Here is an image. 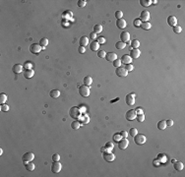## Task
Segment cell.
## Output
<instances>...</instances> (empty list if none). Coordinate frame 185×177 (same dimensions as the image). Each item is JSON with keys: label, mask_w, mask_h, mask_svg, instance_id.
I'll list each match as a JSON object with an SVG mask.
<instances>
[{"label": "cell", "mask_w": 185, "mask_h": 177, "mask_svg": "<svg viewBox=\"0 0 185 177\" xmlns=\"http://www.w3.org/2000/svg\"><path fill=\"white\" fill-rule=\"evenodd\" d=\"M69 115L74 119H79L81 117V115H82V112L80 111L79 107L73 106V107H71L70 110H69Z\"/></svg>", "instance_id": "1"}, {"label": "cell", "mask_w": 185, "mask_h": 177, "mask_svg": "<svg viewBox=\"0 0 185 177\" xmlns=\"http://www.w3.org/2000/svg\"><path fill=\"white\" fill-rule=\"evenodd\" d=\"M79 93L81 97L83 98H88L90 96V88L86 85H83L79 88Z\"/></svg>", "instance_id": "2"}, {"label": "cell", "mask_w": 185, "mask_h": 177, "mask_svg": "<svg viewBox=\"0 0 185 177\" xmlns=\"http://www.w3.org/2000/svg\"><path fill=\"white\" fill-rule=\"evenodd\" d=\"M34 159H35V154L32 152H28V153H24L22 155V160H23V162L25 164L30 162V161H32Z\"/></svg>", "instance_id": "3"}, {"label": "cell", "mask_w": 185, "mask_h": 177, "mask_svg": "<svg viewBox=\"0 0 185 177\" xmlns=\"http://www.w3.org/2000/svg\"><path fill=\"white\" fill-rule=\"evenodd\" d=\"M147 139L145 137V135H143V134H137L136 136H134V142L137 144V145H144L146 143Z\"/></svg>", "instance_id": "4"}, {"label": "cell", "mask_w": 185, "mask_h": 177, "mask_svg": "<svg viewBox=\"0 0 185 177\" xmlns=\"http://www.w3.org/2000/svg\"><path fill=\"white\" fill-rule=\"evenodd\" d=\"M42 50H43V48H42V46L39 45V43L38 44L37 43H33V44L30 45V51L32 53H34V54H38Z\"/></svg>", "instance_id": "5"}, {"label": "cell", "mask_w": 185, "mask_h": 177, "mask_svg": "<svg viewBox=\"0 0 185 177\" xmlns=\"http://www.w3.org/2000/svg\"><path fill=\"white\" fill-rule=\"evenodd\" d=\"M102 157H104V159L105 161H107V162H111V161H113L115 159V155L111 152H105Z\"/></svg>", "instance_id": "6"}, {"label": "cell", "mask_w": 185, "mask_h": 177, "mask_svg": "<svg viewBox=\"0 0 185 177\" xmlns=\"http://www.w3.org/2000/svg\"><path fill=\"white\" fill-rule=\"evenodd\" d=\"M62 168V165L59 161H53L52 165H51V171L53 173H59Z\"/></svg>", "instance_id": "7"}, {"label": "cell", "mask_w": 185, "mask_h": 177, "mask_svg": "<svg viewBox=\"0 0 185 177\" xmlns=\"http://www.w3.org/2000/svg\"><path fill=\"white\" fill-rule=\"evenodd\" d=\"M135 97H136L135 93H129V95L126 96L125 101L128 105H134L135 104Z\"/></svg>", "instance_id": "8"}, {"label": "cell", "mask_w": 185, "mask_h": 177, "mask_svg": "<svg viewBox=\"0 0 185 177\" xmlns=\"http://www.w3.org/2000/svg\"><path fill=\"white\" fill-rule=\"evenodd\" d=\"M139 19L141 20V22H148L149 19H150V12L148 10H144V11L141 12Z\"/></svg>", "instance_id": "9"}, {"label": "cell", "mask_w": 185, "mask_h": 177, "mask_svg": "<svg viewBox=\"0 0 185 177\" xmlns=\"http://www.w3.org/2000/svg\"><path fill=\"white\" fill-rule=\"evenodd\" d=\"M129 145V141L127 140V138H122L119 142H118V148L120 150H125Z\"/></svg>", "instance_id": "10"}, {"label": "cell", "mask_w": 185, "mask_h": 177, "mask_svg": "<svg viewBox=\"0 0 185 177\" xmlns=\"http://www.w3.org/2000/svg\"><path fill=\"white\" fill-rule=\"evenodd\" d=\"M115 73H116V75H117L118 77H126V76L128 75V71H127L125 68H123V67H118V68H116Z\"/></svg>", "instance_id": "11"}, {"label": "cell", "mask_w": 185, "mask_h": 177, "mask_svg": "<svg viewBox=\"0 0 185 177\" xmlns=\"http://www.w3.org/2000/svg\"><path fill=\"white\" fill-rule=\"evenodd\" d=\"M136 116H137V114H136L135 110H133V109L128 110V111L126 112V115H125V117H126V119H127L128 121L134 120V119L136 118Z\"/></svg>", "instance_id": "12"}, {"label": "cell", "mask_w": 185, "mask_h": 177, "mask_svg": "<svg viewBox=\"0 0 185 177\" xmlns=\"http://www.w3.org/2000/svg\"><path fill=\"white\" fill-rule=\"evenodd\" d=\"M79 120H80V123H82V124H88L90 122V117L87 113H82Z\"/></svg>", "instance_id": "13"}, {"label": "cell", "mask_w": 185, "mask_h": 177, "mask_svg": "<svg viewBox=\"0 0 185 177\" xmlns=\"http://www.w3.org/2000/svg\"><path fill=\"white\" fill-rule=\"evenodd\" d=\"M140 54H141V52H140V50L138 49V48H133V49H131L130 50V56L132 57V58H138V57H140Z\"/></svg>", "instance_id": "14"}, {"label": "cell", "mask_w": 185, "mask_h": 177, "mask_svg": "<svg viewBox=\"0 0 185 177\" xmlns=\"http://www.w3.org/2000/svg\"><path fill=\"white\" fill-rule=\"evenodd\" d=\"M167 24L170 26V27H174L177 25V19L174 17V16H169L167 18Z\"/></svg>", "instance_id": "15"}, {"label": "cell", "mask_w": 185, "mask_h": 177, "mask_svg": "<svg viewBox=\"0 0 185 177\" xmlns=\"http://www.w3.org/2000/svg\"><path fill=\"white\" fill-rule=\"evenodd\" d=\"M120 39L122 43H126V41H129L130 39V34L127 32H123L120 34Z\"/></svg>", "instance_id": "16"}, {"label": "cell", "mask_w": 185, "mask_h": 177, "mask_svg": "<svg viewBox=\"0 0 185 177\" xmlns=\"http://www.w3.org/2000/svg\"><path fill=\"white\" fill-rule=\"evenodd\" d=\"M105 58H106V60L109 61V62H113L114 60L117 59V55H116V53H114V52H108V53L105 55Z\"/></svg>", "instance_id": "17"}, {"label": "cell", "mask_w": 185, "mask_h": 177, "mask_svg": "<svg viewBox=\"0 0 185 177\" xmlns=\"http://www.w3.org/2000/svg\"><path fill=\"white\" fill-rule=\"evenodd\" d=\"M79 43H80V46L86 47V46L89 44V38H88L87 37H85V36L81 37H80V40H79Z\"/></svg>", "instance_id": "18"}, {"label": "cell", "mask_w": 185, "mask_h": 177, "mask_svg": "<svg viewBox=\"0 0 185 177\" xmlns=\"http://www.w3.org/2000/svg\"><path fill=\"white\" fill-rule=\"evenodd\" d=\"M120 60H121L122 63H124L125 65L131 64V63H132V57H131L130 55H123L122 58H121Z\"/></svg>", "instance_id": "19"}, {"label": "cell", "mask_w": 185, "mask_h": 177, "mask_svg": "<svg viewBox=\"0 0 185 177\" xmlns=\"http://www.w3.org/2000/svg\"><path fill=\"white\" fill-rule=\"evenodd\" d=\"M23 68H24V66H23L22 64H15V65L13 66L12 70H13L14 73H16V74H20V73H22Z\"/></svg>", "instance_id": "20"}, {"label": "cell", "mask_w": 185, "mask_h": 177, "mask_svg": "<svg viewBox=\"0 0 185 177\" xmlns=\"http://www.w3.org/2000/svg\"><path fill=\"white\" fill-rule=\"evenodd\" d=\"M126 25H127L126 21L124 19H119L116 21V26L118 29H124V28H126Z\"/></svg>", "instance_id": "21"}, {"label": "cell", "mask_w": 185, "mask_h": 177, "mask_svg": "<svg viewBox=\"0 0 185 177\" xmlns=\"http://www.w3.org/2000/svg\"><path fill=\"white\" fill-rule=\"evenodd\" d=\"M99 43H98V41L92 40L90 43V49L92 51H97V50H99Z\"/></svg>", "instance_id": "22"}, {"label": "cell", "mask_w": 185, "mask_h": 177, "mask_svg": "<svg viewBox=\"0 0 185 177\" xmlns=\"http://www.w3.org/2000/svg\"><path fill=\"white\" fill-rule=\"evenodd\" d=\"M35 75V72L33 69H29V70H25L24 72V77L26 79H31V78H33V76Z\"/></svg>", "instance_id": "23"}, {"label": "cell", "mask_w": 185, "mask_h": 177, "mask_svg": "<svg viewBox=\"0 0 185 177\" xmlns=\"http://www.w3.org/2000/svg\"><path fill=\"white\" fill-rule=\"evenodd\" d=\"M183 167H184V164L181 161H175L174 162V168H175V170L180 171V170L183 169Z\"/></svg>", "instance_id": "24"}, {"label": "cell", "mask_w": 185, "mask_h": 177, "mask_svg": "<svg viewBox=\"0 0 185 177\" xmlns=\"http://www.w3.org/2000/svg\"><path fill=\"white\" fill-rule=\"evenodd\" d=\"M50 97L51 98H57L59 96H60V91L59 90H52L50 92Z\"/></svg>", "instance_id": "25"}, {"label": "cell", "mask_w": 185, "mask_h": 177, "mask_svg": "<svg viewBox=\"0 0 185 177\" xmlns=\"http://www.w3.org/2000/svg\"><path fill=\"white\" fill-rule=\"evenodd\" d=\"M48 44V39L47 38H45V37H43V38H42L39 40V45L42 46V48L43 49H45V46Z\"/></svg>", "instance_id": "26"}, {"label": "cell", "mask_w": 185, "mask_h": 177, "mask_svg": "<svg viewBox=\"0 0 185 177\" xmlns=\"http://www.w3.org/2000/svg\"><path fill=\"white\" fill-rule=\"evenodd\" d=\"M25 166H26V169L28 170V171H33L34 169H35V164L32 162V161H30V162H28V163H26L25 164Z\"/></svg>", "instance_id": "27"}, {"label": "cell", "mask_w": 185, "mask_h": 177, "mask_svg": "<svg viewBox=\"0 0 185 177\" xmlns=\"http://www.w3.org/2000/svg\"><path fill=\"white\" fill-rule=\"evenodd\" d=\"M125 46H126V43H122V41H118V43H116V44H115V47H116V49H118V50L124 49Z\"/></svg>", "instance_id": "28"}, {"label": "cell", "mask_w": 185, "mask_h": 177, "mask_svg": "<svg viewBox=\"0 0 185 177\" xmlns=\"http://www.w3.org/2000/svg\"><path fill=\"white\" fill-rule=\"evenodd\" d=\"M158 128H159L160 130H164V129H166V121H164V120L159 121V123H158Z\"/></svg>", "instance_id": "29"}, {"label": "cell", "mask_w": 185, "mask_h": 177, "mask_svg": "<svg viewBox=\"0 0 185 177\" xmlns=\"http://www.w3.org/2000/svg\"><path fill=\"white\" fill-rule=\"evenodd\" d=\"M101 32H102V26L99 25V24L95 25V27H94V33H96V34H100Z\"/></svg>", "instance_id": "30"}, {"label": "cell", "mask_w": 185, "mask_h": 177, "mask_svg": "<svg viewBox=\"0 0 185 177\" xmlns=\"http://www.w3.org/2000/svg\"><path fill=\"white\" fill-rule=\"evenodd\" d=\"M143 30H145V31H148V30H150L151 29V27H152V25L149 23V22H143L142 24H141V26H140Z\"/></svg>", "instance_id": "31"}, {"label": "cell", "mask_w": 185, "mask_h": 177, "mask_svg": "<svg viewBox=\"0 0 185 177\" xmlns=\"http://www.w3.org/2000/svg\"><path fill=\"white\" fill-rule=\"evenodd\" d=\"M92 77H90V76H86L85 78H84V84L86 85V86H91L92 85Z\"/></svg>", "instance_id": "32"}, {"label": "cell", "mask_w": 185, "mask_h": 177, "mask_svg": "<svg viewBox=\"0 0 185 177\" xmlns=\"http://www.w3.org/2000/svg\"><path fill=\"white\" fill-rule=\"evenodd\" d=\"M152 3H153V1H151V0H141V1H140V4H141L143 7H148V6H150Z\"/></svg>", "instance_id": "33"}, {"label": "cell", "mask_w": 185, "mask_h": 177, "mask_svg": "<svg viewBox=\"0 0 185 177\" xmlns=\"http://www.w3.org/2000/svg\"><path fill=\"white\" fill-rule=\"evenodd\" d=\"M157 159H158L160 162H166V155H164L163 153H160V154L158 155Z\"/></svg>", "instance_id": "34"}, {"label": "cell", "mask_w": 185, "mask_h": 177, "mask_svg": "<svg viewBox=\"0 0 185 177\" xmlns=\"http://www.w3.org/2000/svg\"><path fill=\"white\" fill-rule=\"evenodd\" d=\"M7 100V95L6 93H0V103L4 104Z\"/></svg>", "instance_id": "35"}, {"label": "cell", "mask_w": 185, "mask_h": 177, "mask_svg": "<svg viewBox=\"0 0 185 177\" xmlns=\"http://www.w3.org/2000/svg\"><path fill=\"white\" fill-rule=\"evenodd\" d=\"M71 127L73 128L74 130H77V129H79V128H80V122H79V121H77V120L73 121V122L71 123Z\"/></svg>", "instance_id": "36"}, {"label": "cell", "mask_w": 185, "mask_h": 177, "mask_svg": "<svg viewBox=\"0 0 185 177\" xmlns=\"http://www.w3.org/2000/svg\"><path fill=\"white\" fill-rule=\"evenodd\" d=\"M105 149H106V152H111V151H112V149H113L114 146H113V144H112V143L107 142V143L105 144Z\"/></svg>", "instance_id": "37"}, {"label": "cell", "mask_w": 185, "mask_h": 177, "mask_svg": "<svg viewBox=\"0 0 185 177\" xmlns=\"http://www.w3.org/2000/svg\"><path fill=\"white\" fill-rule=\"evenodd\" d=\"M131 46L133 48H138L140 46V41L138 39H134V40H132V43H131Z\"/></svg>", "instance_id": "38"}, {"label": "cell", "mask_w": 185, "mask_h": 177, "mask_svg": "<svg viewBox=\"0 0 185 177\" xmlns=\"http://www.w3.org/2000/svg\"><path fill=\"white\" fill-rule=\"evenodd\" d=\"M137 134H138V130H137L136 128H131V129L129 130V135H130V136H132V137L136 136Z\"/></svg>", "instance_id": "39"}, {"label": "cell", "mask_w": 185, "mask_h": 177, "mask_svg": "<svg viewBox=\"0 0 185 177\" xmlns=\"http://www.w3.org/2000/svg\"><path fill=\"white\" fill-rule=\"evenodd\" d=\"M23 66H24V68H25L26 70H29V69H32V67H33V63H32V62L27 61V62H25V64H24Z\"/></svg>", "instance_id": "40"}, {"label": "cell", "mask_w": 185, "mask_h": 177, "mask_svg": "<svg viewBox=\"0 0 185 177\" xmlns=\"http://www.w3.org/2000/svg\"><path fill=\"white\" fill-rule=\"evenodd\" d=\"M181 31H182V28L180 27V26H174L173 27V32L175 33V34H179V33H181Z\"/></svg>", "instance_id": "41"}, {"label": "cell", "mask_w": 185, "mask_h": 177, "mask_svg": "<svg viewBox=\"0 0 185 177\" xmlns=\"http://www.w3.org/2000/svg\"><path fill=\"white\" fill-rule=\"evenodd\" d=\"M105 55H106V53H105V50H99V51H98V56H99V58H105Z\"/></svg>", "instance_id": "42"}, {"label": "cell", "mask_w": 185, "mask_h": 177, "mask_svg": "<svg viewBox=\"0 0 185 177\" xmlns=\"http://www.w3.org/2000/svg\"><path fill=\"white\" fill-rule=\"evenodd\" d=\"M121 139H122V137H121L120 133H116V134L113 135V140H114L115 142H119Z\"/></svg>", "instance_id": "43"}, {"label": "cell", "mask_w": 185, "mask_h": 177, "mask_svg": "<svg viewBox=\"0 0 185 177\" xmlns=\"http://www.w3.org/2000/svg\"><path fill=\"white\" fill-rule=\"evenodd\" d=\"M121 64H122V62H121V60H120V59H116V60H114V61H113V66H114V67H116V68L120 67V66H121Z\"/></svg>", "instance_id": "44"}, {"label": "cell", "mask_w": 185, "mask_h": 177, "mask_svg": "<svg viewBox=\"0 0 185 177\" xmlns=\"http://www.w3.org/2000/svg\"><path fill=\"white\" fill-rule=\"evenodd\" d=\"M114 15H115V18H116L117 20H119V19H122V17H123V12L119 10V11H116V12H115Z\"/></svg>", "instance_id": "45"}, {"label": "cell", "mask_w": 185, "mask_h": 177, "mask_svg": "<svg viewBox=\"0 0 185 177\" xmlns=\"http://www.w3.org/2000/svg\"><path fill=\"white\" fill-rule=\"evenodd\" d=\"M77 4H78V6L79 7H85L86 6V4H87V1H84V0H79V1L77 2Z\"/></svg>", "instance_id": "46"}, {"label": "cell", "mask_w": 185, "mask_h": 177, "mask_svg": "<svg viewBox=\"0 0 185 177\" xmlns=\"http://www.w3.org/2000/svg\"><path fill=\"white\" fill-rule=\"evenodd\" d=\"M136 118H137V120L139 122H143L144 120H145V116H144V114H138V115L136 116Z\"/></svg>", "instance_id": "47"}, {"label": "cell", "mask_w": 185, "mask_h": 177, "mask_svg": "<svg viewBox=\"0 0 185 177\" xmlns=\"http://www.w3.org/2000/svg\"><path fill=\"white\" fill-rule=\"evenodd\" d=\"M60 160V155L58 153H54L52 155V161H59Z\"/></svg>", "instance_id": "48"}, {"label": "cell", "mask_w": 185, "mask_h": 177, "mask_svg": "<svg viewBox=\"0 0 185 177\" xmlns=\"http://www.w3.org/2000/svg\"><path fill=\"white\" fill-rule=\"evenodd\" d=\"M98 43H99V44H105V37H99V38H98Z\"/></svg>", "instance_id": "49"}, {"label": "cell", "mask_w": 185, "mask_h": 177, "mask_svg": "<svg viewBox=\"0 0 185 177\" xmlns=\"http://www.w3.org/2000/svg\"><path fill=\"white\" fill-rule=\"evenodd\" d=\"M0 109H1V111L3 112H6L9 110V106L7 104H1V107H0Z\"/></svg>", "instance_id": "50"}, {"label": "cell", "mask_w": 185, "mask_h": 177, "mask_svg": "<svg viewBox=\"0 0 185 177\" xmlns=\"http://www.w3.org/2000/svg\"><path fill=\"white\" fill-rule=\"evenodd\" d=\"M141 24H142V22H141L140 19H136V20L134 21V26L137 27V28H139V27L141 26Z\"/></svg>", "instance_id": "51"}, {"label": "cell", "mask_w": 185, "mask_h": 177, "mask_svg": "<svg viewBox=\"0 0 185 177\" xmlns=\"http://www.w3.org/2000/svg\"><path fill=\"white\" fill-rule=\"evenodd\" d=\"M125 69L129 72V71H132L133 69H134V66H133V64L131 63V64H127L126 66H125Z\"/></svg>", "instance_id": "52"}, {"label": "cell", "mask_w": 185, "mask_h": 177, "mask_svg": "<svg viewBox=\"0 0 185 177\" xmlns=\"http://www.w3.org/2000/svg\"><path fill=\"white\" fill-rule=\"evenodd\" d=\"M120 135H121L122 138H127V137H128V133H127L126 131H121V132H120Z\"/></svg>", "instance_id": "53"}, {"label": "cell", "mask_w": 185, "mask_h": 177, "mask_svg": "<svg viewBox=\"0 0 185 177\" xmlns=\"http://www.w3.org/2000/svg\"><path fill=\"white\" fill-rule=\"evenodd\" d=\"M78 51H79L80 53H85V51H86V47H84V46H79Z\"/></svg>", "instance_id": "54"}, {"label": "cell", "mask_w": 185, "mask_h": 177, "mask_svg": "<svg viewBox=\"0 0 185 177\" xmlns=\"http://www.w3.org/2000/svg\"><path fill=\"white\" fill-rule=\"evenodd\" d=\"M135 112H136V114L138 115V114H144V111H143V109L142 108H140V107H138L136 110H135Z\"/></svg>", "instance_id": "55"}, {"label": "cell", "mask_w": 185, "mask_h": 177, "mask_svg": "<svg viewBox=\"0 0 185 177\" xmlns=\"http://www.w3.org/2000/svg\"><path fill=\"white\" fill-rule=\"evenodd\" d=\"M166 126L171 127L172 125H173V121H172V120H166Z\"/></svg>", "instance_id": "56"}, {"label": "cell", "mask_w": 185, "mask_h": 177, "mask_svg": "<svg viewBox=\"0 0 185 177\" xmlns=\"http://www.w3.org/2000/svg\"><path fill=\"white\" fill-rule=\"evenodd\" d=\"M90 37H91L92 40H95V39L97 38V34H96V33H91V34H90Z\"/></svg>", "instance_id": "57"}, {"label": "cell", "mask_w": 185, "mask_h": 177, "mask_svg": "<svg viewBox=\"0 0 185 177\" xmlns=\"http://www.w3.org/2000/svg\"><path fill=\"white\" fill-rule=\"evenodd\" d=\"M79 109H80V111H81L82 113H85V111H86V107H85L84 105H81V106H79Z\"/></svg>", "instance_id": "58"}, {"label": "cell", "mask_w": 185, "mask_h": 177, "mask_svg": "<svg viewBox=\"0 0 185 177\" xmlns=\"http://www.w3.org/2000/svg\"><path fill=\"white\" fill-rule=\"evenodd\" d=\"M100 152H101L102 153H104L105 152H106V149H105V147H101V148H100Z\"/></svg>", "instance_id": "59"}, {"label": "cell", "mask_w": 185, "mask_h": 177, "mask_svg": "<svg viewBox=\"0 0 185 177\" xmlns=\"http://www.w3.org/2000/svg\"><path fill=\"white\" fill-rule=\"evenodd\" d=\"M160 162L158 160V159H156V160H154V165H159Z\"/></svg>", "instance_id": "60"}, {"label": "cell", "mask_w": 185, "mask_h": 177, "mask_svg": "<svg viewBox=\"0 0 185 177\" xmlns=\"http://www.w3.org/2000/svg\"><path fill=\"white\" fill-rule=\"evenodd\" d=\"M2 153H3V150L0 149V154H2Z\"/></svg>", "instance_id": "61"}]
</instances>
